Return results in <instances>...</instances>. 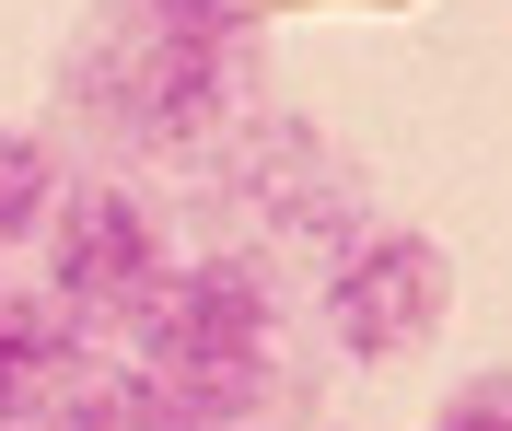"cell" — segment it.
Here are the masks:
<instances>
[{
  "label": "cell",
  "mask_w": 512,
  "mask_h": 431,
  "mask_svg": "<svg viewBox=\"0 0 512 431\" xmlns=\"http://www.w3.org/2000/svg\"><path fill=\"white\" fill-rule=\"evenodd\" d=\"M59 105L117 152H198L256 105L245 0H105L59 59Z\"/></svg>",
  "instance_id": "6da1fadb"
},
{
  "label": "cell",
  "mask_w": 512,
  "mask_h": 431,
  "mask_svg": "<svg viewBox=\"0 0 512 431\" xmlns=\"http://www.w3.org/2000/svg\"><path fill=\"white\" fill-rule=\"evenodd\" d=\"M163 280H175L163 210L140 199L128 175L59 187V210H47V303H59V315H82V327H140Z\"/></svg>",
  "instance_id": "7a4b0ae2"
},
{
  "label": "cell",
  "mask_w": 512,
  "mask_h": 431,
  "mask_svg": "<svg viewBox=\"0 0 512 431\" xmlns=\"http://www.w3.org/2000/svg\"><path fill=\"white\" fill-rule=\"evenodd\" d=\"M443 315H454V257L431 233H408V222L338 233V257H326V327H338L350 362H408V350L443 338Z\"/></svg>",
  "instance_id": "3957f363"
},
{
  "label": "cell",
  "mask_w": 512,
  "mask_h": 431,
  "mask_svg": "<svg viewBox=\"0 0 512 431\" xmlns=\"http://www.w3.org/2000/svg\"><path fill=\"white\" fill-rule=\"evenodd\" d=\"M59 362H70V327L47 315V303L0 292V408H12V397H35V385H47Z\"/></svg>",
  "instance_id": "277c9868"
},
{
  "label": "cell",
  "mask_w": 512,
  "mask_h": 431,
  "mask_svg": "<svg viewBox=\"0 0 512 431\" xmlns=\"http://www.w3.org/2000/svg\"><path fill=\"white\" fill-rule=\"evenodd\" d=\"M47 210H59V152L24 140V129H0V245L47 233Z\"/></svg>",
  "instance_id": "5b68a950"
},
{
  "label": "cell",
  "mask_w": 512,
  "mask_h": 431,
  "mask_svg": "<svg viewBox=\"0 0 512 431\" xmlns=\"http://www.w3.org/2000/svg\"><path fill=\"white\" fill-rule=\"evenodd\" d=\"M431 431H512V373H466Z\"/></svg>",
  "instance_id": "8992f818"
}]
</instances>
